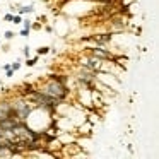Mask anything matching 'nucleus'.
<instances>
[{"label":"nucleus","mask_w":159,"mask_h":159,"mask_svg":"<svg viewBox=\"0 0 159 159\" xmlns=\"http://www.w3.org/2000/svg\"><path fill=\"white\" fill-rule=\"evenodd\" d=\"M45 31H46V33H53V27L52 26H45Z\"/></svg>","instance_id":"obj_17"},{"label":"nucleus","mask_w":159,"mask_h":159,"mask_svg":"<svg viewBox=\"0 0 159 159\" xmlns=\"http://www.w3.org/2000/svg\"><path fill=\"white\" fill-rule=\"evenodd\" d=\"M14 74H16V72H14V70L12 69H9V70H5V77H14Z\"/></svg>","instance_id":"obj_16"},{"label":"nucleus","mask_w":159,"mask_h":159,"mask_svg":"<svg viewBox=\"0 0 159 159\" xmlns=\"http://www.w3.org/2000/svg\"><path fill=\"white\" fill-rule=\"evenodd\" d=\"M86 52L89 53V55L96 56V58H99V60L103 62H113L115 60V53L111 52V50H108L106 46H87Z\"/></svg>","instance_id":"obj_2"},{"label":"nucleus","mask_w":159,"mask_h":159,"mask_svg":"<svg viewBox=\"0 0 159 159\" xmlns=\"http://www.w3.org/2000/svg\"><path fill=\"white\" fill-rule=\"evenodd\" d=\"M21 24H22V27H24V29H31V24H33V21H31V19H24V17H22V22H21Z\"/></svg>","instance_id":"obj_9"},{"label":"nucleus","mask_w":159,"mask_h":159,"mask_svg":"<svg viewBox=\"0 0 159 159\" xmlns=\"http://www.w3.org/2000/svg\"><path fill=\"white\" fill-rule=\"evenodd\" d=\"M12 17H14V14L9 12V14H4V17H2V19H4L5 22H12Z\"/></svg>","instance_id":"obj_14"},{"label":"nucleus","mask_w":159,"mask_h":159,"mask_svg":"<svg viewBox=\"0 0 159 159\" xmlns=\"http://www.w3.org/2000/svg\"><path fill=\"white\" fill-rule=\"evenodd\" d=\"M21 22H22V16H21V14H17V12H16V14H14V17H12V24L19 26Z\"/></svg>","instance_id":"obj_7"},{"label":"nucleus","mask_w":159,"mask_h":159,"mask_svg":"<svg viewBox=\"0 0 159 159\" xmlns=\"http://www.w3.org/2000/svg\"><path fill=\"white\" fill-rule=\"evenodd\" d=\"M4 38L5 39H7V41H12V39L14 38H16V33H14V31H5V33H4Z\"/></svg>","instance_id":"obj_8"},{"label":"nucleus","mask_w":159,"mask_h":159,"mask_svg":"<svg viewBox=\"0 0 159 159\" xmlns=\"http://www.w3.org/2000/svg\"><path fill=\"white\" fill-rule=\"evenodd\" d=\"M10 69V63H5L4 67H2V70H9Z\"/></svg>","instance_id":"obj_18"},{"label":"nucleus","mask_w":159,"mask_h":159,"mask_svg":"<svg viewBox=\"0 0 159 159\" xmlns=\"http://www.w3.org/2000/svg\"><path fill=\"white\" fill-rule=\"evenodd\" d=\"M31 29L39 31V29H41V24H39V22H34V24H31Z\"/></svg>","instance_id":"obj_15"},{"label":"nucleus","mask_w":159,"mask_h":159,"mask_svg":"<svg viewBox=\"0 0 159 159\" xmlns=\"http://www.w3.org/2000/svg\"><path fill=\"white\" fill-rule=\"evenodd\" d=\"M17 14H21V16H26V14H33L34 12V5L29 4V5H21V9L16 10Z\"/></svg>","instance_id":"obj_3"},{"label":"nucleus","mask_w":159,"mask_h":159,"mask_svg":"<svg viewBox=\"0 0 159 159\" xmlns=\"http://www.w3.org/2000/svg\"><path fill=\"white\" fill-rule=\"evenodd\" d=\"M22 55H24V58H29L31 56V46L29 45H26V46L22 48Z\"/></svg>","instance_id":"obj_12"},{"label":"nucleus","mask_w":159,"mask_h":159,"mask_svg":"<svg viewBox=\"0 0 159 159\" xmlns=\"http://www.w3.org/2000/svg\"><path fill=\"white\" fill-rule=\"evenodd\" d=\"M34 89H36L34 84H24V87H22V91H21V96H22V98H27Z\"/></svg>","instance_id":"obj_4"},{"label":"nucleus","mask_w":159,"mask_h":159,"mask_svg":"<svg viewBox=\"0 0 159 159\" xmlns=\"http://www.w3.org/2000/svg\"><path fill=\"white\" fill-rule=\"evenodd\" d=\"M50 52H52V48H50V46H38V48H36V55H38V56H45V55H48Z\"/></svg>","instance_id":"obj_6"},{"label":"nucleus","mask_w":159,"mask_h":159,"mask_svg":"<svg viewBox=\"0 0 159 159\" xmlns=\"http://www.w3.org/2000/svg\"><path fill=\"white\" fill-rule=\"evenodd\" d=\"M21 67H22V63H21L19 60H16V62H12V63H10V69H12L14 72H17V70L21 69Z\"/></svg>","instance_id":"obj_11"},{"label":"nucleus","mask_w":159,"mask_h":159,"mask_svg":"<svg viewBox=\"0 0 159 159\" xmlns=\"http://www.w3.org/2000/svg\"><path fill=\"white\" fill-rule=\"evenodd\" d=\"M38 60H39V56H38V55H34L33 58L29 56V58H26V60H24V63H22V65H26L27 69H33V67L38 63Z\"/></svg>","instance_id":"obj_5"},{"label":"nucleus","mask_w":159,"mask_h":159,"mask_svg":"<svg viewBox=\"0 0 159 159\" xmlns=\"http://www.w3.org/2000/svg\"><path fill=\"white\" fill-rule=\"evenodd\" d=\"M0 2H2V0H0Z\"/></svg>","instance_id":"obj_20"},{"label":"nucleus","mask_w":159,"mask_h":159,"mask_svg":"<svg viewBox=\"0 0 159 159\" xmlns=\"http://www.w3.org/2000/svg\"><path fill=\"white\" fill-rule=\"evenodd\" d=\"M29 33H31V29H24V27H22V29L19 31V36H22V38H27V36H29Z\"/></svg>","instance_id":"obj_13"},{"label":"nucleus","mask_w":159,"mask_h":159,"mask_svg":"<svg viewBox=\"0 0 159 159\" xmlns=\"http://www.w3.org/2000/svg\"><path fill=\"white\" fill-rule=\"evenodd\" d=\"M86 128H92V123H89V121L86 120ZM77 130H79V133H82V135H89V132H82V127H77Z\"/></svg>","instance_id":"obj_10"},{"label":"nucleus","mask_w":159,"mask_h":159,"mask_svg":"<svg viewBox=\"0 0 159 159\" xmlns=\"http://www.w3.org/2000/svg\"><path fill=\"white\" fill-rule=\"evenodd\" d=\"M0 46H2V38H0Z\"/></svg>","instance_id":"obj_19"},{"label":"nucleus","mask_w":159,"mask_h":159,"mask_svg":"<svg viewBox=\"0 0 159 159\" xmlns=\"http://www.w3.org/2000/svg\"><path fill=\"white\" fill-rule=\"evenodd\" d=\"M36 89L43 91V92H46V94L53 96V98L60 99V101H69V86L67 84H62V82H56L53 81V79H46V81L43 82V84H39V86H36Z\"/></svg>","instance_id":"obj_1"}]
</instances>
